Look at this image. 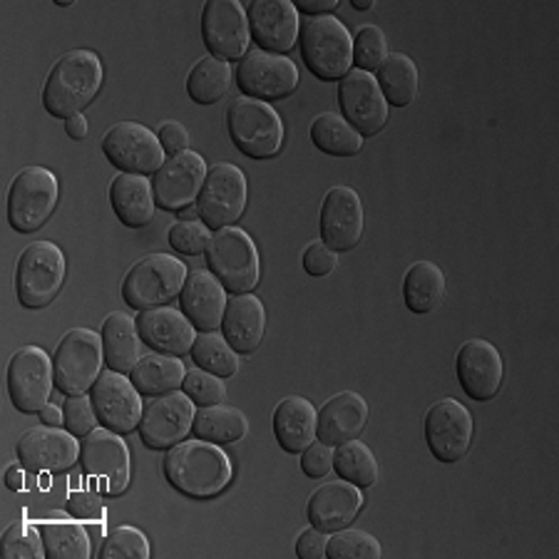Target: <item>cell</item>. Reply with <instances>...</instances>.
<instances>
[{"label": "cell", "mask_w": 559, "mask_h": 559, "mask_svg": "<svg viewBox=\"0 0 559 559\" xmlns=\"http://www.w3.org/2000/svg\"><path fill=\"white\" fill-rule=\"evenodd\" d=\"M165 477L177 492L192 500H210L222 495L234 480L231 457L222 445L206 440H182L165 455Z\"/></svg>", "instance_id": "1"}, {"label": "cell", "mask_w": 559, "mask_h": 559, "mask_svg": "<svg viewBox=\"0 0 559 559\" xmlns=\"http://www.w3.org/2000/svg\"><path fill=\"white\" fill-rule=\"evenodd\" d=\"M105 83L103 60L93 50H70L52 66L43 85V107L56 120L83 115Z\"/></svg>", "instance_id": "2"}, {"label": "cell", "mask_w": 559, "mask_h": 559, "mask_svg": "<svg viewBox=\"0 0 559 559\" xmlns=\"http://www.w3.org/2000/svg\"><path fill=\"white\" fill-rule=\"evenodd\" d=\"M301 58L313 78L344 80L354 70V35L338 17H309L301 25Z\"/></svg>", "instance_id": "3"}, {"label": "cell", "mask_w": 559, "mask_h": 559, "mask_svg": "<svg viewBox=\"0 0 559 559\" xmlns=\"http://www.w3.org/2000/svg\"><path fill=\"white\" fill-rule=\"evenodd\" d=\"M68 276V261L56 241H33L17 257L15 296L25 309H45L58 299Z\"/></svg>", "instance_id": "4"}, {"label": "cell", "mask_w": 559, "mask_h": 559, "mask_svg": "<svg viewBox=\"0 0 559 559\" xmlns=\"http://www.w3.org/2000/svg\"><path fill=\"white\" fill-rule=\"evenodd\" d=\"M187 264L173 254H147L134 261L122 282V299L134 311L167 306L182 294Z\"/></svg>", "instance_id": "5"}, {"label": "cell", "mask_w": 559, "mask_h": 559, "mask_svg": "<svg viewBox=\"0 0 559 559\" xmlns=\"http://www.w3.org/2000/svg\"><path fill=\"white\" fill-rule=\"evenodd\" d=\"M229 138L249 159H272L284 147V122L272 105L241 95L227 112Z\"/></svg>", "instance_id": "6"}, {"label": "cell", "mask_w": 559, "mask_h": 559, "mask_svg": "<svg viewBox=\"0 0 559 559\" xmlns=\"http://www.w3.org/2000/svg\"><path fill=\"white\" fill-rule=\"evenodd\" d=\"M206 264L229 294H251L261 278V259L254 239L239 227H224L212 234Z\"/></svg>", "instance_id": "7"}, {"label": "cell", "mask_w": 559, "mask_h": 559, "mask_svg": "<svg viewBox=\"0 0 559 559\" xmlns=\"http://www.w3.org/2000/svg\"><path fill=\"white\" fill-rule=\"evenodd\" d=\"M103 333L93 329H70L52 354L56 388L66 395H85L103 376Z\"/></svg>", "instance_id": "8"}, {"label": "cell", "mask_w": 559, "mask_h": 559, "mask_svg": "<svg viewBox=\"0 0 559 559\" xmlns=\"http://www.w3.org/2000/svg\"><path fill=\"white\" fill-rule=\"evenodd\" d=\"M58 177L45 167H25L8 189V222L15 231L35 234L58 210Z\"/></svg>", "instance_id": "9"}, {"label": "cell", "mask_w": 559, "mask_h": 559, "mask_svg": "<svg viewBox=\"0 0 559 559\" xmlns=\"http://www.w3.org/2000/svg\"><path fill=\"white\" fill-rule=\"evenodd\" d=\"M249 202V182L247 175L241 173L237 165L229 162H219L210 169L204 179V187L197 200V212L200 219L212 231H219L224 227H234V222L241 219L247 212Z\"/></svg>", "instance_id": "10"}, {"label": "cell", "mask_w": 559, "mask_h": 559, "mask_svg": "<svg viewBox=\"0 0 559 559\" xmlns=\"http://www.w3.org/2000/svg\"><path fill=\"white\" fill-rule=\"evenodd\" d=\"M8 395L15 411L33 416L50 401L56 388V366L40 346H23L8 360Z\"/></svg>", "instance_id": "11"}, {"label": "cell", "mask_w": 559, "mask_h": 559, "mask_svg": "<svg viewBox=\"0 0 559 559\" xmlns=\"http://www.w3.org/2000/svg\"><path fill=\"white\" fill-rule=\"evenodd\" d=\"M80 460H83V471L93 477L103 495H122L130 488V448L120 432L105 426L87 432L80 448Z\"/></svg>", "instance_id": "12"}, {"label": "cell", "mask_w": 559, "mask_h": 559, "mask_svg": "<svg viewBox=\"0 0 559 559\" xmlns=\"http://www.w3.org/2000/svg\"><path fill=\"white\" fill-rule=\"evenodd\" d=\"M301 83L299 66L288 56L266 50H249L237 66V85L241 95L261 103H276L294 95Z\"/></svg>", "instance_id": "13"}, {"label": "cell", "mask_w": 559, "mask_h": 559, "mask_svg": "<svg viewBox=\"0 0 559 559\" xmlns=\"http://www.w3.org/2000/svg\"><path fill=\"white\" fill-rule=\"evenodd\" d=\"M103 152L112 167L124 175H157L167 162L155 132L142 122H117L103 138Z\"/></svg>", "instance_id": "14"}, {"label": "cell", "mask_w": 559, "mask_h": 559, "mask_svg": "<svg viewBox=\"0 0 559 559\" xmlns=\"http://www.w3.org/2000/svg\"><path fill=\"white\" fill-rule=\"evenodd\" d=\"M473 413L455 399H443L426 413V443L440 463H460L473 445Z\"/></svg>", "instance_id": "15"}, {"label": "cell", "mask_w": 559, "mask_h": 559, "mask_svg": "<svg viewBox=\"0 0 559 559\" xmlns=\"http://www.w3.org/2000/svg\"><path fill=\"white\" fill-rule=\"evenodd\" d=\"M197 416L194 401L185 391L157 395L144 405L140 420V440L150 450H169L187 440Z\"/></svg>", "instance_id": "16"}, {"label": "cell", "mask_w": 559, "mask_h": 559, "mask_svg": "<svg viewBox=\"0 0 559 559\" xmlns=\"http://www.w3.org/2000/svg\"><path fill=\"white\" fill-rule=\"evenodd\" d=\"M202 38L214 58L227 62L245 58L251 43L247 8L239 0H210V3H204Z\"/></svg>", "instance_id": "17"}, {"label": "cell", "mask_w": 559, "mask_h": 559, "mask_svg": "<svg viewBox=\"0 0 559 559\" xmlns=\"http://www.w3.org/2000/svg\"><path fill=\"white\" fill-rule=\"evenodd\" d=\"M341 117L360 138H373L388 122V105L376 75L364 70H350L338 85Z\"/></svg>", "instance_id": "18"}, {"label": "cell", "mask_w": 559, "mask_h": 559, "mask_svg": "<svg viewBox=\"0 0 559 559\" xmlns=\"http://www.w3.org/2000/svg\"><path fill=\"white\" fill-rule=\"evenodd\" d=\"M206 175H210V169H206V159L200 152L185 150L175 157H167L152 179L159 210L179 212L185 206H194L200 200Z\"/></svg>", "instance_id": "19"}, {"label": "cell", "mask_w": 559, "mask_h": 559, "mask_svg": "<svg viewBox=\"0 0 559 559\" xmlns=\"http://www.w3.org/2000/svg\"><path fill=\"white\" fill-rule=\"evenodd\" d=\"M321 241L329 249L336 251H350L360 245L366 229V212L364 202L354 187H331L321 204Z\"/></svg>", "instance_id": "20"}, {"label": "cell", "mask_w": 559, "mask_h": 559, "mask_svg": "<svg viewBox=\"0 0 559 559\" xmlns=\"http://www.w3.org/2000/svg\"><path fill=\"white\" fill-rule=\"evenodd\" d=\"M80 440L70 430L38 426L17 440L15 455L31 473H66L80 460Z\"/></svg>", "instance_id": "21"}, {"label": "cell", "mask_w": 559, "mask_h": 559, "mask_svg": "<svg viewBox=\"0 0 559 559\" xmlns=\"http://www.w3.org/2000/svg\"><path fill=\"white\" fill-rule=\"evenodd\" d=\"M90 399H93L97 418L105 428L120 432V436H130L140 428L144 413L142 393L124 373L103 371L90 391Z\"/></svg>", "instance_id": "22"}, {"label": "cell", "mask_w": 559, "mask_h": 559, "mask_svg": "<svg viewBox=\"0 0 559 559\" xmlns=\"http://www.w3.org/2000/svg\"><path fill=\"white\" fill-rule=\"evenodd\" d=\"M455 373L467 399L485 403L500 393L504 381V360L490 341L471 338L457 350Z\"/></svg>", "instance_id": "23"}, {"label": "cell", "mask_w": 559, "mask_h": 559, "mask_svg": "<svg viewBox=\"0 0 559 559\" xmlns=\"http://www.w3.org/2000/svg\"><path fill=\"white\" fill-rule=\"evenodd\" d=\"M251 40L259 50L286 56L301 35V17L292 0H254L247 8Z\"/></svg>", "instance_id": "24"}, {"label": "cell", "mask_w": 559, "mask_h": 559, "mask_svg": "<svg viewBox=\"0 0 559 559\" xmlns=\"http://www.w3.org/2000/svg\"><path fill=\"white\" fill-rule=\"evenodd\" d=\"M138 331L152 350L179 358L192 354L197 341L194 323L187 319L182 309H173V306H157V309L140 311Z\"/></svg>", "instance_id": "25"}, {"label": "cell", "mask_w": 559, "mask_h": 559, "mask_svg": "<svg viewBox=\"0 0 559 559\" xmlns=\"http://www.w3.org/2000/svg\"><path fill=\"white\" fill-rule=\"evenodd\" d=\"M182 313L194 323L197 331H219L227 311L229 296L210 269H194L189 272L182 288Z\"/></svg>", "instance_id": "26"}, {"label": "cell", "mask_w": 559, "mask_h": 559, "mask_svg": "<svg viewBox=\"0 0 559 559\" xmlns=\"http://www.w3.org/2000/svg\"><path fill=\"white\" fill-rule=\"evenodd\" d=\"M360 508H364V492L356 485L346 480L323 483L319 490L311 495L309 508H306V518H309L311 527L333 535V532L348 527L350 522L358 518Z\"/></svg>", "instance_id": "27"}, {"label": "cell", "mask_w": 559, "mask_h": 559, "mask_svg": "<svg viewBox=\"0 0 559 559\" xmlns=\"http://www.w3.org/2000/svg\"><path fill=\"white\" fill-rule=\"evenodd\" d=\"M368 423V403L356 391H341L333 395L319 411V428H316V440L326 445H341L348 440L360 438Z\"/></svg>", "instance_id": "28"}, {"label": "cell", "mask_w": 559, "mask_h": 559, "mask_svg": "<svg viewBox=\"0 0 559 559\" xmlns=\"http://www.w3.org/2000/svg\"><path fill=\"white\" fill-rule=\"evenodd\" d=\"M222 336L239 356H251L259 350L266 336V309L254 294H237L229 299L222 321Z\"/></svg>", "instance_id": "29"}, {"label": "cell", "mask_w": 559, "mask_h": 559, "mask_svg": "<svg viewBox=\"0 0 559 559\" xmlns=\"http://www.w3.org/2000/svg\"><path fill=\"white\" fill-rule=\"evenodd\" d=\"M274 438L282 450L301 455L316 440L319 428V411L304 395H286L274 408Z\"/></svg>", "instance_id": "30"}, {"label": "cell", "mask_w": 559, "mask_h": 559, "mask_svg": "<svg viewBox=\"0 0 559 559\" xmlns=\"http://www.w3.org/2000/svg\"><path fill=\"white\" fill-rule=\"evenodd\" d=\"M110 204L117 219L130 229L147 227L155 216L157 200L152 179L142 175H124L120 173L110 185Z\"/></svg>", "instance_id": "31"}, {"label": "cell", "mask_w": 559, "mask_h": 559, "mask_svg": "<svg viewBox=\"0 0 559 559\" xmlns=\"http://www.w3.org/2000/svg\"><path fill=\"white\" fill-rule=\"evenodd\" d=\"M142 336L138 331V319L112 311L103 323V346H105V364L110 371L130 373L138 360L142 358Z\"/></svg>", "instance_id": "32"}, {"label": "cell", "mask_w": 559, "mask_h": 559, "mask_svg": "<svg viewBox=\"0 0 559 559\" xmlns=\"http://www.w3.org/2000/svg\"><path fill=\"white\" fill-rule=\"evenodd\" d=\"M40 535L48 559H90L93 555V539L83 527V520H75L70 512H50L43 520Z\"/></svg>", "instance_id": "33"}, {"label": "cell", "mask_w": 559, "mask_h": 559, "mask_svg": "<svg viewBox=\"0 0 559 559\" xmlns=\"http://www.w3.org/2000/svg\"><path fill=\"white\" fill-rule=\"evenodd\" d=\"M187 378L185 360L167 354H144L138 366L130 371V381L142 395H165L173 391H182Z\"/></svg>", "instance_id": "34"}, {"label": "cell", "mask_w": 559, "mask_h": 559, "mask_svg": "<svg viewBox=\"0 0 559 559\" xmlns=\"http://www.w3.org/2000/svg\"><path fill=\"white\" fill-rule=\"evenodd\" d=\"M445 274L432 261H416L403 278V301L413 313L436 311L445 299Z\"/></svg>", "instance_id": "35"}, {"label": "cell", "mask_w": 559, "mask_h": 559, "mask_svg": "<svg viewBox=\"0 0 559 559\" xmlns=\"http://www.w3.org/2000/svg\"><path fill=\"white\" fill-rule=\"evenodd\" d=\"M194 438L206 440V443L214 445H229L237 443L249 432V420L245 413L234 405H204V408L197 411L194 426H192Z\"/></svg>", "instance_id": "36"}, {"label": "cell", "mask_w": 559, "mask_h": 559, "mask_svg": "<svg viewBox=\"0 0 559 559\" xmlns=\"http://www.w3.org/2000/svg\"><path fill=\"white\" fill-rule=\"evenodd\" d=\"M376 80L381 85L388 105L408 107L416 103L420 90V72L413 58L405 56V52H388Z\"/></svg>", "instance_id": "37"}, {"label": "cell", "mask_w": 559, "mask_h": 559, "mask_svg": "<svg viewBox=\"0 0 559 559\" xmlns=\"http://www.w3.org/2000/svg\"><path fill=\"white\" fill-rule=\"evenodd\" d=\"M234 83V72L227 60L204 56L194 62L187 75V93L197 105H214L227 97Z\"/></svg>", "instance_id": "38"}, {"label": "cell", "mask_w": 559, "mask_h": 559, "mask_svg": "<svg viewBox=\"0 0 559 559\" xmlns=\"http://www.w3.org/2000/svg\"><path fill=\"white\" fill-rule=\"evenodd\" d=\"M311 142L331 157H356L364 150V138L338 112L316 117L311 122Z\"/></svg>", "instance_id": "39"}, {"label": "cell", "mask_w": 559, "mask_h": 559, "mask_svg": "<svg viewBox=\"0 0 559 559\" xmlns=\"http://www.w3.org/2000/svg\"><path fill=\"white\" fill-rule=\"evenodd\" d=\"M333 471L338 473L341 480L356 485L360 490L373 488L378 475H381L373 450L358 438L336 445V450H333Z\"/></svg>", "instance_id": "40"}, {"label": "cell", "mask_w": 559, "mask_h": 559, "mask_svg": "<svg viewBox=\"0 0 559 559\" xmlns=\"http://www.w3.org/2000/svg\"><path fill=\"white\" fill-rule=\"evenodd\" d=\"M192 360L197 368L202 371H210L219 378H231L239 373L241 358L237 350L229 346V341L216 331L200 333L192 346Z\"/></svg>", "instance_id": "41"}, {"label": "cell", "mask_w": 559, "mask_h": 559, "mask_svg": "<svg viewBox=\"0 0 559 559\" xmlns=\"http://www.w3.org/2000/svg\"><path fill=\"white\" fill-rule=\"evenodd\" d=\"M326 557L329 559H381L383 547L371 532L356 530L348 525L344 530L333 532L329 537Z\"/></svg>", "instance_id": "42"}, {"label": "cell", "mask_w": 559, "mask_h": 559, "mask_svg": "<svg viewBox=\"0 0 559 559\" xmlns=\"http://www.w3.org/2000/svg\"><path fill=\"white\" fill-rule=\"evenodd\" d=\"M0 555L5 559H43L45 543H43L40 527L31 525V522H15V525H11L3 532V539H0Z\"/></svg>", "instance_id": "43"}, {"label": "cell", "mask_w": 559, "mask_h": 559, "mask_svg": "<svg viewBox=\"0 0 559 559\" xmlns=\"http://www.w3.org/2000/svg\"><path fill=\"white\" fill-rule=\"evenodd\" d=\"M150 539L142 530L122 525L105 537L100 559H150Z\"/></svg>", "instance_id": "44"}, {"label": "cell", "mask_w": 559, "mask_h": 559, "mask_svg": "<svg viewBox=\"0 0 559 559\" xmlns=\"http://www.w3.org/2000/svg\"><path fill=\"white\" fill-rule=\"evenodd\" d=\"M388 58V38L378 25H364L354 35V66L364 72H378Z\"/></svg>", "instance_id": "45"}, {"label": "cell", "mask_w": 559, "mask_h": 559, "mask_svg": "<svg viewBox=\"0 0 559 559\" xmlns=\"http://www.w3.org/2000/svg\"><path fill=\"white\" fill-rule=\"evenodd\" d=\"M182 391L189 395V401H194V405H200V408L227 401V383H224V378L210 371H202V368L187 371Z\"/></svg>", "instance_id": "46"}, {"label": "cell", "mask_w": 559, "mask_h": 559, "mask_svg": "<svg viewBox=\"0 0 559 559\" xmlns=\"http://www.w3.org/2000/svg\"><path fill=\"white\" fill-rule=\"evenodd\" d=\"M212 234L214 231L206 227L202 219L177 222V224H173V229H169L167 239H169V247L179 251V254L200 257V254H206V247H210Z\"/></svg>", "instance_id": "47"}, {"label": "cell", "mask_w": 559, "mask_h": 559, "mask_svg": "<svg viewBox=\"0 0 559 559\" xmlns=\"http://www.w3.org/2000/svg\"><path fill=\"white\" fill-rule=\"evenodd\" d=\"M62 413H66V430H70L75 438H85L87 432H93L100 426V418H97V411L90 395H68Z\"/></svg>", "instance_id": "48"}, {"label": "cell", "mask_w": 559, "mask_h": 559, "mask_svg": "<svg viewBox=\"0 0 559 559\" xmlns=\"http://www.w3.org/2000/svg\"><path fill=\"white\" fill-rule=\"evenodd\" d=\"M333 445L321 443V440H313V443L301 453V471L311 480H321L333 471Z\"/></svg>", "instance_id": "49"}, {"label": "cell", "mask_w": 559, "mask_h": 559, "mask_svg": "<svg viewBox=\"0 0 559 559\" xmlns=\"http://www.w3.org/2000/svg\"><path fill=\"white\" fill-rule=\"evenodd\" d=\"M301 264H304L306 274L321 278V276H329L333 269H336L338 254L323 245V241H313V245L306 247L304 257H301Z\"/></svg>", "instance_id": "50"}, {"label": "cell", "mask_w": 559, "mask_h": 559, "mask_svg": "<svg viewBox=\"0 0 559 559\" xmlns=\"http://www.w3.org/2000/svg\"><path fill=\"white\" fill-rule=\"evenodd\" d=\"M68 512L75 520H87V522H100L107 515L103 500L97 498L95 492H87V490L70 492Z\"/></svg>", "instance_id": "51"}, {"label": "cell", "mask_w": 559, "mask_h": 559, "mask_svg": "<svg viewBox=\"0 0 559 559\" xmlns=\"http://www.w3.org/2000/svg\"><path fill=\"white\" fill-rule=\"evenodd\" d=\"M326 547H329V535L316 527L304 530L301 535L296 537V555L301 559H323L326 557Z\"/></svg>", "instance_id": "52"}, {"label": "cell", "mask_w": 559, "mask_h": 559, "mask_svg": "<svg viewBox=\"0 0 559 559\" xmlns=\"http://www.w3.org/2000/svg\"><path fill=\"white\" fill-rule=\"evenodd\" d=\"M157 138L162 142V150H165V155L175 157L179 152L189 150V132L182 122H175V120H167L162 124Z\"/></svg>", "instance_id": "53"}, {"label": "cell", "mask_w": 559, "mask_h": 559, "mask_svg": "<svg viewBox=\"0 0 559 559\" xmlns=\"http://www.w3.org/2000/svg\"><path fill=\"white\" fill-rule=\"evenodd\" d=\"M294 5H296V11L304 15L321 17V15H331L341 3L338 0H299V3H294Z\"/></svg>", "instance_id": "54"}, {"label": "cell", "mask_w": 559, "mask_h": 559, "mask_svg": "<svg viewBox=\"0 0 559 559\" xmlns=\"http://www.w3.org/2000/svg\"><path fill=\"white\" fill-rule=\"evenodd\" d=\"M38 416L43 420V426H52V428L66 426V413H62V408H58V405H52V403L45 405Z\"/></svg>", "instance_id": "55"}, {"label": "cell", "mask_w": 559, "mask_h": 559, "mask_svg": "<svg viewBox=\"0 0 559 559\" xmlns=\"http://www.w3.org/2000/svg\"><path fill=\"white\" fill-rule=\"evenodd\" d=\"M5 488L13 492H21L25 488V467L17 463L5 471Z\"/></svg>", "instance_id": "56"}, {"label": "cell", "mask_w": 559, "mask_h": 559, "mask_svg": "<svg viewBox=\"0 0 559 559\" xmlns=\"http://www.w3.org/2000/svg\"><path fill=\"white\" fill-rule=\"evenodd\" d=\"M66 134L70 140H85L87 138V120L85 115H75L70 117V120H66Z\"/></svg>", "instance_id": "57"}, {"label": "cell", "mask_w": 559, "mask_h": 559, "mask_svg": "<svg viewBox=\"0 0 559 559\" xmlns=\"http://www.w3.org/2000/svg\"><path fill=\"white\" fill-rule=\"evenodd\" d=\"M197 219H200L197 206H185V210L177 212V222H197Z\"/></svg>", "instance_id": "58"}, {"label": "cell", "mask_w": 559, "mask_h": 559, "mask_svg": "<svg viewBox=\"0 0 559 559\" xmlns=\"http://www.w3.org/2000/svg\"><path fill=\"white\" fill-rule=\"evenodd\" d=\"M350 5H354L356 11H371L373 0H350Z\"/></svg>", "instance_id": "59"}, {"label": "cell", "mask_w": 559, "mask_h": 559, "mask_svg": "<svg viewBox=\"0 0 559 559\" xmlns=\"http://www.w3.org/2000/svg\"><path fill=\"white\" fill-rule=\"evenodd\" d=\"M58 5H60V8H70L72 0H58Z\"/></svg>", "instance_id": "60"}]
</instances>
